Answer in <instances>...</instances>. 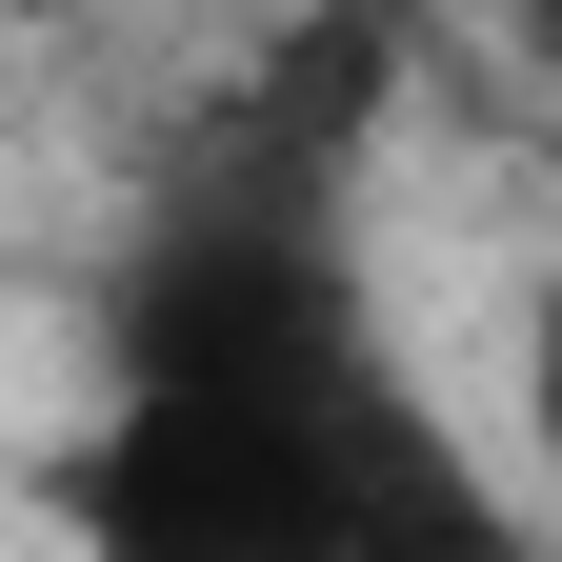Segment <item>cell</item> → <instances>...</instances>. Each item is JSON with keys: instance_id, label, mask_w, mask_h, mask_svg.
Masks as SVG:
<instances>
[{"instance_id": "6da1fadb", "label": "cell", "mask_w": 562, "mask_h": 562, "mask_svg": "<svg viewBox=\"0 0 562 562\" xmlns=\"http://www.w3.org/2000/svg\"><path fill=\"white\" fill-rule=\"evenodd\" d=\"M41 522L60 562H562L382 341L341 201L261 161L161 201L101 281V382L41 442Z\"/></svg>"}, {"instance_id": "7a4b0ae2", "label": "cell", "mask_w": 562, "mask_h": 562, "mask_svg": "<svg viewBox=\"0 0 562 562\" xmlns=\"http://www.w3.org/2000/svg\"><path fill=\"white\" fill-rule=\"evenodd\" d=\"M522 482H542V542H562V281H542V302H522Z\"/></svg>"}]
</instances>
